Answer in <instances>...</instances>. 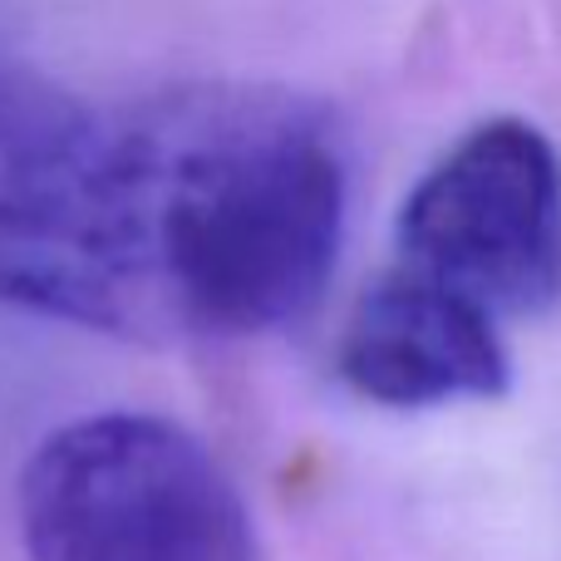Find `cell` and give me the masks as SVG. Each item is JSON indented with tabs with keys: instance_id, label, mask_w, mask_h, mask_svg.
<instances>
[{
	"instance_id": "3",
	"label": "cell",
	"mask_w": 561,
	"mask_h": 561,
	"mask_svg": "<svg viewBox=\"0 0 561 561\" xmlns=\"http://www.w3.org/2000/svg\"><path fill=\"white\" fill-rule=\"evenodd\" d=\"M399 266L507 316L561 296V158L523 118L463 134L404 197Z\"/></svg>"
},
{
	"instance_id": "4",
	"label": "cell",
	"mask_w": 561,
	"mask_h": 561,
	"mask_svg": "<svg viewBox=\"0 0 561 561\" xmlns=\"http://www.w3.org/2000/svg\"><path fill=\"white\" fill-rule=\"evenodd\" d=\"M340 375L375 404L434 409L497 394L507 355L493 310L394 266L359 296L340 335Z\"/></svg>"
},
{
	"instance_id": "2",
	"label": "cell",
	"mask_w": 561,
	"mask_h": 561,
	"mask_svg": "<svg viewBox=\"0 0 561 561\" xmlns=\"http://www.w3.org/2000/svg\"><path fill=\"white\" fill-rule=\"evenodd\" d=\"M30 561H262L242 493L173 419L89 414L20 473Z\"/></svg>"
},
{
	"instance_id": "1",
	"label": "cell",
	"mask_w": 561,
	"mask_h": 561,
	"mask_svg": "<svg viewBox=\"0 0 561 561\" xmlns=\"http://www.w3.org/2000/svg\"><path fill=\"white\" fill-rule=\"evenodd\" d=\"M330 114L276 84L84 99L0 65V306L138 345L290 325L345 237Z\"/></svg>"
}]
</instances>
